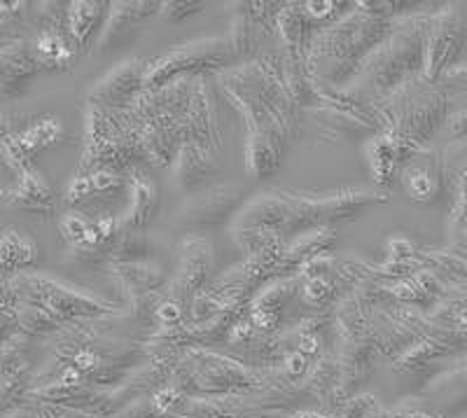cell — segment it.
<instances>
[{
	"label": "cell",
	"instance_id": "cell-1",
	"mask_svg": "<svg viewBox=\"0 0 467 418\" xmlns=\"http://www.w3.org/2000/svg\"><path fill=\"white\" fill-rule=\"evenodd\" d=\"M220 85L245 117V166L255 178H266L281 166L287 145L299 133V106L287 91L283 58L265 57L223 70Z\"/></svg>",
	"mask_w": 467,
	"mask_h": 418
},
{
	"label": "cell",
	"instance_id": "cell-2",
	"mask_svg": "<svg viewBox=\"0 0 467 418\" xmlns=\"http://www.w3.org/2000/svg\"><path fill=\"white\" fill-rule=\"evenodd\" d=\"M379 192H332V194H304V192L274 190L245 206L236 223V236L245 238L250 253L278 250L285 232L299 234L311 227H325L335 220H350L374 204H383Z\"/></svg>",
	"mask_w": 467,
	"mask_h": 418
},
{
	"label": "cell",
	"instance_id": "cell-3",
	"mask_svg": "<svg viewBox=\"0 0 467 418\" xmlns=\"http://www.w3.org/2000/svg\"><path fill=\"white\" fill-rule=\"evenodd\" d=\"M393 7L395 3H356L339 22L316 33L306 54L308 75L325 87L346 89L393 28Z\"/></svg>",
	"mask_w": 467,
	"mask_h": 418
},
{
	"label": "cell",
	"instance_id": "cell-4",
	"mask_svg": "<svg viewBox=\"0 0 467 418\" xmlns=\"http://www.w3.org/2000/svg\"><path fill=\"white\" fill-rule=\"evenodd\" d=\"M428 24L431 15H409L393 22L386 40L365 58L358 78L344 89L346 94L379 108L395 91L423 78Z\"/></svg>",
	"mask_w": 467,
	"mask_h": 418
},
{
	"label": "cell",
	"instance_id": "cell-5",
	"mask_svg": "<svg viewBox=\"0 0 467 418\" xmlns=\"http://www.w3.org/2000/svg\"><path fill=\"white\" fill-rule=\"evenodd\" d=\"M379 112L383 131L419 152L444 122L446 99L435 82L419 78L383 101Z\"/></svg>",
	"mask_w": 467,
	"mask_h": 418
},
{
	"label": "cell",
	"instance_id": "cell-6",
	"mask_svg": "<svg viewBox=\"0 0 467 418\" xmlns=\"http://www.w3.org/2000/svg\"><path fill=\"white\" fill-rule=\"evenodd\" d=\"M10 287L15 299H24V302L43 307L64 328L80 323V320H94V318L115 313L112 304L96 299V297L58 281V278H52V276L37 274V271H24V274L12 276Z\"/></svg>",
	"mask_w": 467,
	"mask_h": 418
},
{
	"label": "cell",
	"instance_id": "cell-7",
	"mask_svg": "<svg viewBox=\"0 0 467 418\" xmlns=\"http://www.w3.org/2000/svg\"><path fill=\"white\" fill-rule=\"evenodd\" d=\"M234 61L227 37H203L194 43L178 45L161 57L152 58L145 75V91H157L175 79L199 78L208 70H220Z\"/></svg>",
	"mask_w": 467,
	"mask_h": 418
},
{
	"label": "cell",
	"instance_id": "cell-8",
	"mask_svg": "<svg viewBox=\"0 0 467 418\" xmlns=\"http://www.w3.org/2000/svg\"><path fill=\"white\" fill-rule=\"evenodd\" d=\"M467 36L465 15L458 5H446L431 15L428 36H425V66L423 78L428 82H440L451 68L462 52Z\"/></svg>",
	"mask_w": 467,
	"mask_h": 418
},
{
	"label": "cell",
	"instance_id": "cell-9",
	"mask_svg": "<svg viewBox=\"0 0 467 418\" xmlns=\"http://www.w3.org/2000/svg\"><path fill=\"white\" fill-rule=\"evenodd\" d=\"M66 138L68 136H66L57 117H40V120H33L28 127H24L22 131H12L10 136L0 141V159L16 175L36 166L33 164L36 154L64 145Z\"/></svg>",
	"mask_w": 467,
	"mask_h": 418
},
{
	"label": "cell",
	"instance_id": "cell-10",
	"mask_svg": "<svg viewBox=\"0 0 467 418\" xmlns=\"http://www.w3.org/2000/svg\"><path fill=\"white\" fill-rule=\"evenodd\" d=\"M150 61L131 58L127 64L117 66L101 82H96L89 91V106L108 112H124L139 101L145 91V75Z\"/></svg>",
	"mask_w": 467,
	"mask_h": 418
},
{
	"label": "cell",
	"instance_id": "cell-11",
	"mask_svg": "<svg viewBox=\"0 0 467 418\" xmlns=\"http://www.w3.org/2000/svg\"><path fill=\"white\" fill-rule=\"evenodd\" d=\"M244 206V192L239 187L215 185L192 194L181 211V220L187 227H218L232 220V215Z\"/></svg>",
	"mask_w": 467,
	"mask_h": 418
},
{
	"label": "cell",
	"instance_id": "cell-12",
	"mask_svg": "<svg viewBox=\"0 0 467 418\" xmlns=\"http://www.w3.org/2000/svg\"><path fill=\"white\" fill-rule=\"evenodd\" d=\"M43 73L28 37L0 47V99H12L26 91L28 82Z\"/></svg>",
	"mask_w": 467,
	"mask_h": 418
},
{
	"label": "cell",
	"instance_id": "cell-13",
	"mask_svg": "<svg viewBox=\"0 0 467 418\" xmlns=\"http://www.w3.org/2000/svg\"><path fill=\"white\" fill-rule=\"evenodd\" d=\"M3 204L24 213H36V215H52L57 208V196L45 175L31 166L15 175V185L0 192Z\"/></svg>",
	"mask_w": 467,
	"mask_h": 418
},
{
	"label": "cell",
	"instance_id": "cell-14",
	"mask_svg": "<svg viewBox=\"0 0 467 418\" xmlns=\"http://www.w3.org/2000/svg\"><path fill=\"white\" fill-rule=\"evenodd\" d=\"M108 15H110V3H68L66 5V33L78 52V57L96 47L103 28H106Z\"/></svg>",
	"mask_w": 467,
	"mask_h": 418
},
{
	"label": "cell",
	"instance_id": "cell-15",
	"mask_svg": "<svg viewBox=\"0 0 467 418\" xmlns=\"http://www.w3.org/2000/svg\"><path fill=\"white\" fill-rule=\"evenodd\" d=\"M441 178H444L441 162L435 152H425V150H419L400 169V183L409 199L416 204L435 202L441 192Z\"/></svg>",
	"mask_w": 467,
	"mask_h": 418
},
{
	"label": "cell",
	"instance_id": "cell-16",
	"mask_svg": "<svg viewBox=\"0 0 467 418\" xmlns=\"http://www.w3.org/2000/svg\"><path fill=\"white\" fill-rule=\"evenodd\" d=\"M414 150L400 143L398 138L381 131L367 143V164L374 183L379 187H388L400 175V169L407 164V159L414 157Z\"/></svg>",
	"mask_w": 467,
	"mask_h": 418
},
{
	"label": "cell",
	"instance_id": "cell-17",
	"mask_svg": "<svg viewBox=\"0 0 467 418\" xmlns=\"http://www.w3.org/2000/svg\"><path fill=\"white\" fill-rule=\"evenodd\" d=\"M223 166V159L215 150L203 148L197 143H185L173 162V173L178 185L185 192H197L199 187L206 185L208 178L218 173Z\"/></svg>",
	"mask_w": 467,
	"mask_h": 418
},
{
	"label": "cell",
	"instance_id": "cell-18",
	"mask_svg": "<svg viewBox=\"0 0 467 418\" xmlns=\"http://www.w3.org/2000/svg\"><path fill=\"white\" fill-rule=\"evenodd\" d=\"M160 208V190L150 181L148 175L139 169H131V183H129V208L119 220L122 229L129 232H143Z\"/></svg>",
	"mask_w": 467,
	"mask_h": 418
},
{
	"label": "cell",
	"instance_id": "cell-19",
	"mask_svg": "<svg viewBox=\"0 0 467 418\" xmlns=\"http://www.w3.org/2000/svg\"><path fill=\"white\" fill-rule=\"evenodd\" d=\"M40 260V246L26 232L7 227L0 232V274L16 276L33 269Z\"/></svg>",
	"mask_w": 467,
	"mask_h": 418
},
{
	"label": "cell",
	"instance_id": "cell-20",
	"mask_svg": "<svg viewBox=\"0 0 467 418\" xmlns=\"http://www.w3.org/2000/svg\"><path fill=\"white\" fill-rule=\"evenodd\" d=\"M161 3H110V15H108L106 28H103L96 49L106 52L115 45V40L129 28H133L139 22L148 19L152 15H160Z\"/></svg>",
	"mask_w": 467,
	"mask_h": 418
},
{
	"label": "cell",
	"instance_id": "cell-21",
	"mask_svg": "<svg viewBox=\"0 0 467 418\" xmlns=\"http://www.w3.org/2000/svg\"><path fill=\"white\" fill-rule=\"evenodd\" d=\"M335 295V286L325 278V276H311L306 283H304V302L308 307H323L327 304L329 297Z\"/></svg>",
	"mask_w": 467,
	"mask_h": 418
},
{
	"label": "cell",
	"instance_id": "cell-22",
	"mask_svg": "<svg viewBox=\"0 0 467 418\" xmlns=\"http://www.w3.org/2000/svg\"><path fill=\"white\" fill-rule=\"evenodd\" d=\"M203 3H161L160 15L164 16L166 22H181L185 16L197 15L203 10Z\"/></svg>",
	"mask_w": 467,
	"mask_h": 418
},
{
	"label": "cell",
	"instance_id": "cell-23",
	"mask_svg": "<svg viewBox=\"0 0 467 418\" xmlns=\"http://www.w3.org/2000/svg\"><path fill=\"white\" fill-rule=\"evenodd\" d=\"M449 131H451V136H465L467 133V108L465 110L456 112V115L449 120Z\"/></svg>",
	"mask_w": 467,
	"mask_h": 418
},
{
	"label": "cell",
	"instance_id": "cell-24",
	"mask_svg": "<svg viewBox=\"0 0 467 418\" xmlns=\"http://www.w3.org/2000/svg\"><path fill=\"white\" fill-rule=\"evenodd\" d=\"M12 133V127H10V117L5 115V112L0 110V141L5 136H10Z\"/></svg>",
	"mask_w": 467,
	"mask_h": 418
},
{
	"label": "cell",
	"instance_id": "cell-25",
	"mask_svg": "<svg viewBox=\"0 0 467 418\" xmlns=\"http://www.w3.org/2000/svg\"><path fill=\"white\" fill-rule=\"evenodd\" d=\"M407 418H437V416H431V413H423V412H416V413H409Z\"/></svg>",
	"mask_w": 467,
	"mask_h": 418
},
{
	"label": "cell",
	"instance_id": "cell-26",
	"mask_svg": "<svg viewBox=\"0 0 467 418\" xmlns=\"http://www.w3.org/2000/svg\"><path fill=\"white\" fill-rule=\"evenodd\" d=\"M465 374H467V370H465Z\"/></svg>",
	"mask_w": 467,
	"mask_h": 418
}]
</instances>
